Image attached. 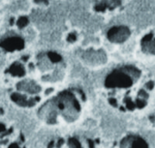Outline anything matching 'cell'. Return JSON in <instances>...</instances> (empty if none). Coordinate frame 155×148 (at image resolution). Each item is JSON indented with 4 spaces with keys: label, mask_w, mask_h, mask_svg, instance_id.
Instances as JSON below:
<instances>
[{
    "label": "cell",
    "mask_w": 155,
    "mask_h": 148,
    "mask_svg": "<svg viewBox=\"0 0 155 148\" xmlns=\"http://www.w3.org/2000/svg\"><path fill=\"white\" fill-rule=\"evenodd\" d=\"M36 3H42V2H44V3H47V0H34Z\"/></svg>",
    "instance_id": "cell-16"
},
{
    "label": "cell",
    "mask_w": 155,
    "mask_h": 148,
    "mask_svg": "<svg viewBox=\"0 0 155 148\" xmlns=\"http://www.w3.org/2000/svg\"><path fill=\"white\" fill-rule=\"evenodd\" d=\"M12 100H14V102L16 103H17L20 106H29V105H34V102H31V101H27L26 100V96H23V95H20L19 93H15V94L12 95Z\"/></svg>",
    "instance_id": "cell-8"
},
{
    "label": "cell",
    "mask_w": 155,
    "mask_h": 148,
    "mask_svg": "<svg viewBox=\"0 0 155 148\" xmlns=\"http://www.w3.org/2000/svg\"><path fill=\"white\" fill-rule=\"evenodd\" d=\"M142 50L146 54H155V39H151L147 42H141Z\"/></svg>",
    "instance_id": "cell-7"
},
{
    "label": "cell",
    "mask_w": 155,
    "mask_h": 148,
    "mask_svg": "<svg viewBox=\"0 0 155 148\" xmlns=\"http://www.w3.org/2000/svg\"><path fill=\"white\" fill-rule=\"evenodd\" d=\"M24 46V42L20 37H12L7 39L3 42L2 47L7 50L12 51L15 50H20Z\"/></svg>",
    "instance_id": "cell-5"
},
{
    "label": "cell",
    "mask_w": 155,
    "mask_h": 148,
    "mask_svg": "<svg viewBox=\"0 0 155 148\" xmlns=\"http://www.w3.org/2000/svg\"><path fill=\"white\" fill-rule=\"evenodd\" d=\"M139 96H142V97H143V98H148V97H149L148 94H147V93L145 92V91L143 90V89H142V90H140L139 92Z\"/></svg>",
    "instance_id": "cell-14"
},
{
    "label": "cell",
    "mask_w": 155,
    "mask_h": 148,
    "mask_svg": "<svg viewBox=\"0 0 155 148\" xmlns=\"http://www.w3.org/2000/svg\"><path fill=\"white\" fill-rule=\"evenodd\" d=\"M17 88L19 90L26 91V92H32V93H36L40 90L38 85H36L34 82H27V81L20 82L17 85Z\"/></svg>",
    "instance_id": "cell-6"
},
{
    "label": "cell",
    "mask_w": 155,
    "mask_h": 148,
    "mask_svg": "<svg viewBox=\"0 0 155 148\" xmlns=\"http://www.w3.org/2000/svg\"><path fill=\"white\" fill-rule=\"evenodd\" d=\"M146 104H147V102H146L145 100H143V99H137L135 105H137L138 108L142 109L146 106Z\"/></svg>",
    "instance_id": "cell-12"
},
{
    "label": "cell",
    "mask_w": 155,
    "mask_h": 148,
    "mask_svg": "<svg viewBox=\"0 0 155 148\" xmlns=\"http://www.w3.org/2000/svg\"><path fill=\"white\" fill-rule=\"evenodd\" d=\"M130 36V31L129 28L125 26H119L113 27L109 30L107 34V37L112 43L121 44L125 42Z\"/></svg>",
    "instance_id": "cell-2"
},
{
    "label": "cell",
    "mask_w": 155,
    "mask_h": 148,
    "mask_svg": "<svg viewBox=\"0 0 155 148\" xmlns=\"http://www.w3.org/2000/svg\"><path fill=\"white\" fill-rule=\"evenodd\" d=\"M119 147L123 148H149L145 140L140 136H127L121 140Z\"/></svg>",
    "instance_id": "cell-3"
},
{
    "label": "cell",
    "mask_w": 155,
    "mask_h": 148,
    "mask_svg": "<svg viewBox=\"0 0 155 148\" xmlns=\"http://www.w3.org/2000/svg\"><path fill=\"white\" fill-rule=\"evenodd\" d=\"M84 60L85 61V62L91 65H97L106 62V57L102 50H89L87 51L84 55Z\"/></svg>",
    "instance_id": "cell-4"
},
{
    "label": "cell",
    "mask_w": 155,
    "mask_h": 148,
    "mask_svg": "<svg viewBox=\"0 0 155 148\" xmlns=\"http://www.w3.org/2000/svg\"><path fill=\"white\" fill-rule=\"evenodd\" d=\"M27 23H28V20H27L26 17H21V18L19 19V20L17 21V26H18L20 28H23V27L26 26Z\"/></svg>",
    "instance_id": "cell-10"
},
{
    "label": "cell",
    "mask_w": 155,
    "mask_h": 148,
    "mask_svg": "<svg viewBox=\"0 0 155 148\" xmlns=\"http://www.w3.org/2000/svg\"><path fill=\"white\" fill-rule=\"evenodd\" d=\"M75 40H76V37H75V36L74 35V34H70L68 36V40L70 41V42H73V41H75Z\"/></svg>",
    "instance_id": "cell-15"
},
{
    "label": "cell",
    "mask_w": 155,
    "mask_h": 148,
    "mask_svg": "<svg viewBox=\"0 0 155 148\" xmlns=\"http://www.w3.org/2000/svg\"><path fill=\"white\" fill-rule=\"evenodd\" d=\"M145 86L147 89H149V90H152L154 88V82H152V81H150V82H148L147 84L145 85Z\"/></svg>",
    "instance_id": "cell-13"
},
{
    "label": "cell",
    "mask_w": 155,
    "mask_h": 148,
    "mask_svg": "<svg viewBox=\"0 0 155 148\" xmlns=\"http://www.w3.org/2000/svg\"><path fill=\"white\" fill-rule=\"evenodd\" d=\"M140 77V71L133 66L121 68L113 71L106 79L107 88H130Z\"/></svg>",
    "instance_id": "cell-1"
},
{
    "label": "cell",
    "mask_w": 155,
    "mask_h": 148,
    "mask_svg": "<svg viewBox=\"0 0 155 148\" xmlns=\"http://www.w3.org/2000/svg\"><path fill=\"white\" fill-rule=\"evenodd\" d=\"M48 57L50 58V60L51 61H54V62H57L60 60V55L55 54V53H49Z\"/></svg>",
    "instance_id": "cell-11"
},
{
    "label": "cell",
    "mask_w": 155,
    "mask_h": 148,
    "mask_svg": "<svg viewBox=\"0 0 155 148\" xmlns=\"http://www.w3.org/2000/svg\"><path fill=\"white\" fill-rule=\"evenodd\" d=\"M67 146L68 148H83L80 141L75 137H71L68 140Z\"/></svg>",
    "instance_id": "cell-9"
}]
</instances>
